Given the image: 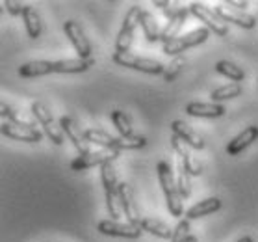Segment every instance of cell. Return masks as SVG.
Masks as SVG:
<instances>
[{"label":"cell","mask_w":258,"mask_h":242,"mask_svg":"<svg viewBox=\"0 0 258 242\" xmlns=\"http://www.w3.org/2000/svg\"><path fill=\"white\" fill-rule=\"evenodd\" d=\"M156 173H158V183L162 186V192L165 196V205H167V211H169L171 216L175 218H180L184 214V207H182V196L178 192V186H176V175L173 168H171L169 162H158L156 166Z\"/></svg>","instance_id":"cell-1"},{"label":"cell","mask_w":258,"mask_h":242,"mask_svg":"<svg viewBox=\"0 0 258 242\" xmlns=\"http://www.w3.org/2000/svg\"><path fill=\"white\" fill-rule=\"evenodd\" d=\"M113 62L121 67H128V69H134V71L147 73V75H164L165 65L162 62L154 58H143V56H138V54L126 53H113Z\"/></svg>","instance_id":"cell-2"},{"label":"cell","mask_w":258,"mask_h":242,"mask_svg":"<svg viewBox=\"0 0 258 242\" xmlns=\"http://www.w3.org/2000/svg\"><path fill=\"white\" fill-rule=\"evenodd\" d=\"M30 110H32V116L35 118V121L43 127L45 134L50 138V142L56 143V146H61L65 142V134L63 130H61V127H59V123L54 121L52 112L43 105L41 101H34Z\"/></svg>","instance_id":"cell-3"},{"label":"cell","mask_w":258,"mask_h":242,"mask_svg":"<svg viewBox=\"0 0 258 242\" xmlns=\"http://www.w3.org/2000/svg\"><path fill=\"white\" fill-rule=\"evenodd\" d=\"M210 37V30L206 28V26H201V28H195L188 34H184V36H178L176 39L173 41L165 43L164 45V54L167 56H180L184 51H188V49H194L201 43H205L206 39Z\"/></svg>","instance_id":"cell-4"},{"label":"cell","mask_w":258,"mask_h":242,"mask_svg":"<svg viewBox=\"0 0 258 242\" xmlns=\"http://www.w3.org/2000/svg\"><path fill=\"white\" fill-rule=\"evenodd\" d=\"M189 13H191L194 17L199 19L201 23H205L206 28L212 30L217 36L225 37L229 34V24L219 17V13H217L216 10L208 8L206 4H203V2H191V4H189Z\"/></svg>","instance_id":"cell-5"},{"label":"cell","mask_w":258,"mask_h":242,"mask_svg":"<svg viewBox=\"0 0 258 242\" xmlns=\"http://www.w3.org/2000/svg\"><path fill=\"white\" fill-rule=\"evenodd\" d=\"M141 10L140 6H132L126 12L123 19V26L119 30L117 34V41H115V53L126 54L130 53V47H132V39H134V30L136 26L140 24V17H141Z\"/></svg>","instance_id":"cell-6"},{"label":"cell","mask_w":258,"mask_h":242,"mask_svg":"<svg viewBox=\"0 0 258 242\" xmlns=\"http://www.w3.org/2000/svg\"><path fill=\"white\" fill-rule=\"evenodd\" d=\"M97 231H99L100 235H106V236H119V238H140L143 229H141L140 225H134L130 224V222H119V220H100L99 224H97Z\"/></svg>","instance_id":"cell-7"},{"label":"cell","mask_w":258,"mask_h":242,"mask_svg":"<svg viewBox=\"0 0 258 242\" xmlns=\"http://www.w3.org/2000/svg\"><path fill=\"white\" fill-rule=\"evenodd\" d=\"M119 157L117 151L112 149H100V151H89V153L78 155L77 159L71 162V170L73 171H84L95 166H102L108 160H115Z\"/></svg>","instance_id":"cell-8"},{"label":"cell","mask_w":258,"mask_h":242,"mask_svg":"<svg viewBox=\"0 0 258 242\" xmlns=\"http://www.w3.org/2000/svg\"><path fill=\"white\" fill-rule=\"evenodd\" d=\"M63 32H65V36L69 37L71 45H73L75 51L78 53V58L91 60L93 49H91V43H89V39L86 37V34H84V30L80 28V24H78L77 21H67V23L63 24Z\"/></svg>","instance_id":"cell-9"},{"label":"cell","mask_w":258,"mask_h":242,"mask_svg":"<svg viewBox=\"0 0 258 242\" xmlns=\"http://www.w3.org/2000/svg\"><path fill=\"white\" fill-rule=\"evenodd\" d=\"M117 196H119V203H121L124 218L128 220L130 224L140 225L143 216L140 214V207H138V201H136V194H134V190H132V186H130L128 183H119Z\"/></svg>","instance_id":"cell-10"},{"label":"cell","mask_w":258,"mask_h":242,"mask_svg":"<svg viewBox=\"0 0 258 242\" xmlns=\"http://www.w3.org/2000/svg\"><path fill=\"white\" fill-rule=\"evenodd\" d=\"M58 123H59V127H61V130H63L65 138L75 146V149H77L78 153L84 155V153H89V151H91V149H89L91 143L86 140L84 130L80 129V125H78L75 119L69 118V116H63V118H59Z\"/></svg>","instance_id":"cell-11"},{"label":"cell","mask_w":258,"mask_h":242,"mask_svg":"<svg viewBox=\"0 0 258 242\" xmlns=\"http://www.w3.org/2000/svg\"><path fill=\"white\" fill-rule=\"evenodd\" d=\"M0 132L6 138H12V140H17V142L39 143L43 140V132L37 130L35 127H21V125H13L10 121H2Z\"/></svg>","instance_id":"cell-12"},{"label":"cell","mask_w":258,"mask_h":242,"mask_svg":"<svg viewBox=\"0 0 258 242\" xmlns=\"http://www.w3.org/2000/svg\"><path fill=\"white\" fill-rule=\"evenodd\" d=\"M171 148H173V151L176 153V159L186 166V170L189 171V175H191V177H197V175L203 173V166H201L199 160L191 155L189 146H186V143L182 142L180 138H176L175 134H171Z\"/></svg>","instance_id":"cell-13"},{"label":"cell","mask_w":258,"mask_h":242,"mask_svg":"<svg viewBox=\"0 0 258 242\" xmlns=\"http://www.w3.org/2000/svg\"><path fill=\"white\" fill-rule=\"evenodd\" d=\"M216 12L219 13V17L223 19L227 24H236V26H240V28H245V30H251L256 26V17L251 15V13H247L245 10H236V8H230L227 4L223 6L216 8Z\"/></svg>","instance_id":"cell-14"},{"label":"cell","mask_w":258,"mask_h":242,"mask_svg":"<svg viewBox=\"0 0 258 242\" xmlns=\"http://www.w3.org/2000/svg\"><path fill=\"white\" fill-rule=\"evenodd\" d=\"M227 108L219 103H199V101H194V103H188L186 105V114L191 116V118H221L225 116Z\"/></svg>","instance_id":"cell-15"},{"label":"cell","mask_w":258,"mask_h":242,"mask_svg":"<svg viewBox=\"0 0 258 242\" xmlns=\"http://www.w3.org/2000/svg\"><path fill=\"white\" fill-rule=\"evenodd\" d=\"M189 15V8H180L178 12L173 15V17L167 19V23H165V26L162 28V36H160V41L169 43L173 41V39H176L178 37V34H180V30L184 28V24H186V19H188Z\"/></svg>","instance_id":"cell-16"},{"label":"cell","mask_w":258,"mask_h":242,"mask_svg":"<svg viewBox=\"0 0 258 242\" xmlns=\"http://www.w3.org/2000/svg\"><path fill=\"white\" fill-rule=\"evenodd\" d=\"M171 132L176 136V138H180L182 142L189 146L191 149H205V142H203V138L199 136V132H195L188 123H184L182 119H175L173 123H171Z\"/></svg>","instance_id":"cell-17"},{"label":"cell","mask_w":258,"mask_h":242,"mask_svg":"<svg viewBox=\"0 0 258 242\" xmlns=\"http://www.w3.org/2000/svg\"><path fill=\"white\" fill-rule=\"evenodd\" d=\"M256 140H258V127L256 125H251V127L243 129L240 134L234 136V138L227 143V153H229L230 157H236V155H240L243 149H247L252 142H256Z\"/></svg>","instance_id":"cell-18"},{"label":"cell","mask_w":258,"mask_h":242,"mask_svg":"<svg viewBox=\"0 0 258 242\" xmlns=\"http://www.w3.org/2000/svg\"><path fill=\"white\" fill-rule=\"evenodd\" d=\"M219 209H221V200L219 198H206V200L189 207L184 216H186V220L205 218V216H210V214L217 213Z\"/></svg>","instance_id":"cell-19"},{"label":"cell","mask_w":258,"mask_h":242,"mask_svg":"<svg viewBox=\"0 0 258 242\" xmlns=\"http://www.w3.org/2000/svg\"><path fill=\"white\" fill-rule=\"evenodd\" d=\"M140 26L143 30V36L149 43H156L160 41V36H162V28H160V23L158 19L154 17L151 12H141V17H140Z\"/></svg>","instance_id":"cell-20"},{"label":"cell","mask_w":258,"mask_h":242,"mask_svg":"<svg viewBox=\"0 0 258 242\" xmlns=\"http://www.w3.org/2000/svg\"><path fill=\"white\" fill-rule=\"evenodd\" d=\"M113 162H115V160H108L106 164L100 166V181H102L106 196H115L117 194V188H119L117 171H115Z\"/></svg>","instance_id":"cell-21"},{"label":"cell","mask_w":258,"mask_h":242,"mask_svg":"<svg viewBox=\"0 0 258 242\" xmlns=\"http://www.w3.org/2000/svg\"><path fill=\"white\" fill-rule=\"evenodd\" d=\"M23 21H24V26H26V32H28V36L32 37V39H37V37L41 36V32H43L41 15H39V12H37L34 6H26Z\"/></svg>","instance_id":"cell-22"},{"label":"cell","mask_w":258,"mask_h":242,"mask_svg":"<svg viewBox=\"0 0 258 242\" xmlns=\"http://www.w3.org/2000/svg\"><path fill=\"white\" fill-rule=\"evenodd\" d=\"M140 227L145 231V233H151V235L158 236V238H165V240H171V238H173V229H171L167 224H164L162 220L143 218Z\"/></svg>","instance_id":"cell-23"},{"label":"cell","mask_w":258,"mask_h":242,"mask_svg":"<svg viewBox=\"0 0 258 242\" xmlns=\"http://www.w3.org/2000/svg\"><path fill=\"white\" fill-rule=\"evenodd\" d=\"M86 134V140L89 143H95L102 149H112L113 151V143H115V136H112L110 132H106L102 129H86L84 130Z\"/></svg>","instance_id":"cell-24"},{"label":"cell","mask_w":258,"mask_h":242,"mask_svg":"<svg viewBox=\"0 0 258 242\" xmlns=\"http://www.w3.org/2000/svg\"><path fill=\"white\" fill-rule=\"evenodd\" d=\"M216 71L238 84L245 78V73H243V69H241L240 65H236L234 62H229V60H219L216 64Z\"/></svg>","instance_id":"cell-25"},{"label":"cell","mask_w":258,"mask_h":242,"mask_svg":"<svg viewBox=\"0 0 258 242\" xmlns=\"http://www.w3.org/2000/svg\"><path fill=\"white\" fill-rule=\"evenodd\" d=\"M147 146V138L145 136H115V143H113V151H128V149H141Z\"/></svg>","instance_id":"cell-26"},{"label":"cell","mask_w":258,"mask_h":242,"mask_svg":"<svg viewBox=\"0 0 258 242\" xmlns=\"http://www.w3.org/2000/svg\"><path fill=\"white\" fill-rule=\"evenodd\" d=\"M241 91H243L241 84L229 82L225 84V86H219V88L214 89L210 93V97H212V103H219V101H229V99H234V97H240Z\"/></svg>","instance_id":"cell-27"},{"label":"cell","mask_w":258,"mask_h":242,"mask_svg":"<svg viewBox=\"0 0 258 242\" xmlns=\"http://www.w3.org/2000/svg\"><path fill=\"white\" fill-rule=\"evenodd\" d=\"M176 186H178V192H180L182 200H186L191 196V175L189 171L186 170V166L182 164L180 160L176 162Z\"/></svg>","instance_id":"cell-28"},{"label":"cell","mask_w":258,"mask_h":242,"mask_svg":"<svg viewBox=\"0 0 258 242\" xmlns=\"http://www.w3.org/2000/svg\"><path fill=\"white\" fill-rule=\"evenodd\" d=\"M110 119H112L113 127L117 129L119 136H132V121H130L128 114L123 112V110H113L110 114Z\"/></svg>","instance_id":"cell-29"},{"label":"cell","mask_w":258,"mask_h":242,"mask_svg":"<svg viewBox=\"0 0 258 242\" xmlns=\"http://www.w3.org/2000/svg\"><path fill=\"white\" fill-rule=\"evenodd\" d=\"M0 110H2V118H4V121H10V123L13 125H21V127H35L34 123H30V121H26V119L21 116V114L15 110V108L8 107V105H2L0 107Z\"/></svg>","instance_id":"cell-30"},{"label":"cell","mask_w":258,"mask_h":242,"mask_svg":"<svg viewBox=\"0 0 258 242\" xmlns=\"http://www.w3.org/2000/svg\"><path fill=\"white\" fill-rule=\"evenodd\" d=\"M184 65H186V58H184V56H176V58H173V62H171L169 65H165V71H164L165 82H173V80L180 75Z\"/></svg>","instance_id":"cell-31"},{"label":"cell","mask_w":258,"mask_h":242,"mask_svg":"<svg viewBox=\"0 0 258 242\" xmlns=\"http://www.w3.org/2000/svg\"><path fill=\"white\" fill-rule=\"evenodd\" d=\"M189 235V220H180L176 227L173 229V238L169 242H184Z\"/></svg>","instance_id":"cell-32"},{"label":"cell","mask_w":258,"mask_h":242,"mask_svg":"<svg viewBox=\"0 0 258 242\" xmlns=\"http://www.w3.org/2000/svg\"><path fill=\"white\" fill-rule=\"evenodd\" d=\"M2 6L6 8L8 12L12 13V15H15V17H19V15L23 17L24 10H26V6H23L21 2H15V0H4V2H2Z\"/></svg>","instance_id":"cell-33"},{"label":"cell","mask_w":258,"mask_h":242,"mask_svg":"<svg viewBox=\"0 0 258 242\" xmlns=\"http://www.w3.org/2000/svg\"><path fill=\"white\" fill-rule=\"evenodd\" d=\"M225 4H227V6H230V8H236V10H241V8L245 10V8H247L245 0H227Z\"/></svg>","instance_id":"cell-34"},{"label":"cell","mask_w":258,"mask_h":242,"mask_svg":"<svg viewBox=\"0 0 258 242\" xmlns=\"http://www.w3.org/2000/svg\"><path fill=\"white\" fill-rule=\"evenodd\" d=\"M153 6H156V8H162V12L164 10H167V8L171 6L167 0H153Z\"/></svg>","instance_id":"cell-35"},{"label":"cell","mask_w":258,"mask_h":242,"mask_svg":"<svg viewBox=\"0 0 258 242\" xmlns=\"http://www.w3.org/2000/svg\"><path fill=\"white\" fill-rule=\"evenodd\" d=\"M236 242H252V238L249 235H245V236H241V238H238Z\"/></svg>","instance_id":"cell-36"},{"label":"cell","mask_w":258,"mask_h":242,"mask_svg":"<svg viewBox=\"0 0 258 242\" xmlns=\"http://www.w3.org/2000/svg\"><path fill=\"white\" fill-rule=\"evenodd\" d=\"M184 242H199V240H197V236L195 235H188V238H186Z\"/></svg>","instance_id":"cell-37"}]
</instances>
